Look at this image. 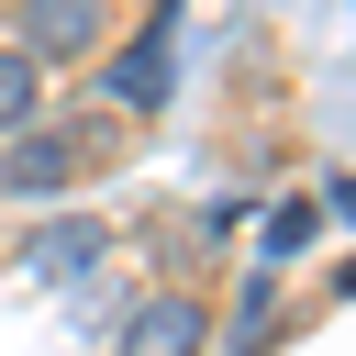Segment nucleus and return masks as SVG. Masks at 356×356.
<instances>
[{"mask_svg":"<svg viewBox=\"0 0 356 356\" xmlns=\"http://www.w3.org/2000/svg\"><path fill=\"white\" fill-rule=\"evenodd\" d=\"M312 234H323V211H312V200H278V211H267V256H300Z\"/></svg>","mask_w":356,"mask_h":356,"instance_id":"7","label":"nucleus"},{"mask_svg":"<svg viewBox=\"0 0 356 356\" xmlns=\"http://www.w3.org/2000/svg\"><path fill=\"white\" fill-rule=\"evenodd\" d=\"M334 289H356V267H345V278H334Z\"/></svg>","mask_w":356,"mask_h":356,"instance_id":"10","label":"nucleus"},{"mask_svg":"<svg viewBox=\"0 0 356 356\" xmlns=\"http://www.w3.org/2000/svg\"><path fill=\"white\" fill-rule=\"evenodd\" d=\"M200 345H211V312L200 300H145L122 323V356H200Z\"/></svg>","mask_w":356,"mask_h":356,"instance_id":"5","label":"nucleus"},{"mask_svg":"<svg viewBox=\"0 0 356 356\" xmlns=\"http://www.w3.org/2000/svg\"><path fill=\"white\" fill-rule=\"evenodd\" d=\"M78 167H89V134H67V122H33V134L0 145V189L11 200H56Z\"/></svg>","mask_w":356,"mask_h":356,"instance_id":"3","label":"nucleus"},{"mask_svg":"<svg viewBox=\"0 0 356 356\" xmlns=\"http://www.w3.org/2000/svg\"><path fill=\"white\" fill-rule=\"evenodd\" d=\"M278 323V278H245V300H234V345H256Z\"/></svg>","mask_w":356,"mask_h":356,"instance_id":"8","label":"nucleus"},{"mask_svg":"<svg viewBox=\"0 0 356 356\" xmlns=\"http://www.w3.org/2000/svg\"><path fill=\"white\" fill-rule=\"evenodd\" d=\"M100 267H111V222H89V211L33 222V245H22V278H44V289H78V278H100Z\"/></svg>","mask_w":356,"mask_h":356,"instance_id":"4","label":"nucleus"},{"mask_svg":"<svg viewBox=\"0 0 356 356\" xmlns=\"http://www.w3.org/2000/svg\"><path fill=\"white\" fill-rule=\"evenodd\" d=\"M334 211H345V222H356V178H334Z\"/></svg>","mask_w":356,"mask_h":356,"instance_id":"9","label":"nucleus"},{"mask_svg":"<svg viewBox=\"0 0 356 356\" xmlns=\"http://www.w3.org/2000/svg\"><path fill=\"white\" fill-rule=\"evenodd\" d=\"M33 111H44V67L0 44V145H11V134H33Z\"/></svg>","mask_w":356,"mask_h":356,"instance_id":"6","label":"nucleus"},{"mask_svg":"<svg viewBox=\"0 0 356 356\" xmlns=\"http://www.w3.org/2000/svg\"><path fill=\"white\" fill-rule=\"evenodd\" d=\"M100 33H111V0H11V56H33V67L100 56Z\"/></svg>","mask_w":356,"mask_h":356,"instance_id":"2","label":"nucleus"},{"mask_svg":"<svg viewBox=\"0 0 356 356\" xmlns=\"http://www.w3.org/2000/svg\"><path fill=\"white\" fill-rule=\"evenodd\" d=\"M167 89H178V0H156V11L134 22V44H122L111 78H100V100H111V111H167Z\"/></svg>","mask_w":356,"mask_h":356,"instance_id":"1","label":"nucleus"}]
</instances>
